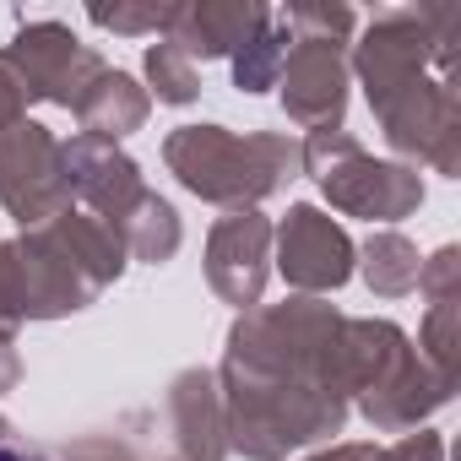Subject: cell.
Listing matches in <instances>:
<instances>
[{
  "mask_svg": "<svg viewBox=\"0 0 461 461\" xmlns=\"http://www.w3.org/2000/svg\"><path fill=\"white\" fill-rule=\"evenodd\" d=\"M0 461H44V456H33V450H23V445H0Z\"/></svg>",
  "mask_w": 461,
  "mask_h": 461,
  "instance_id": "obj_1",
  "label": "cell"
}]
</instances>
